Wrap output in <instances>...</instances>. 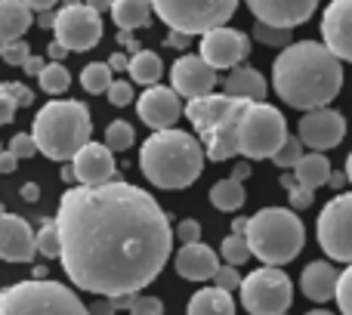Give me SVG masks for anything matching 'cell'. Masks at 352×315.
I'll return each instance as SVG.
<instances>
[{
  "label": "cell",
  "mask_w": 352,
  "mask_h": 315,
  "mask_svg": "<svg viewBox=\"0 0 352 315\" xmlns=\"http://www.w3.org/2000/svg\"><path fill=\"white\" fill-rule=\"evenodd\" d=\"M244 198H248V192H244V186H241V182H235V180H219L217 186L210 188V204L217 207L219 213L241 210Z\"/></svg>",
  "instance_id": "obj_29"
},
{
  "label": "cell",
  "mask_w": 352,
  "mask_h": 315,
  "mask_svg": "<svg viewBox=\"0 0 352 315\" xmlns=\"http://www.w3.org/2000/svg\"><path fill=\"white\" fill-rule=\"evenodd\" d=\"M254 41L266 43V47H287L291 43V28H275V25L254 22Z\"/></svg>",
  "instance_id": "obj_34"
},
{
  "label": "cell",
  "mask_w": 352,
  "mask_h": 315,
  "mask_svg": "<svg viewBox=\"0 0 352 315\" xmlns=\"http://www.w3.org/2000/svg\"><path fill=\"white\" fill-rule=\"evenodd\" d=\"M281 186H285V188H287V192H291V188H294V186H297V180H294V176H291V173H287V176H281Z\"/></svg>",
  "instance_id": "obj_60"
},
{
  "label": "cell",
  "mask_w": 352,
  "mask_h": 315,
  "mask_svg": "<svg viewBox=\"0 0 352 315\" xmlns=\"http://www.w3.org/2000/svg\"><path fill=\"white\" fill-rule=\"evenodd\" d=\"M287 136V121L275 105L269 102H241L238 111V155L250 158V161H263L272 158L275 149L285 142Z\"/></svg>",
  "instance_id": "obj_7"
},
{
  "label": "cell",
  "mask_w": 352,
  "mask_h": 315,
  "mask_svg": "<svg viewBox=\"0 0 352 315\" xmlns=\"http://www.w3.org/2000/svg\"><path fill=\"white\" fill-rule=\"evenodd\" d=\"M127 72H130L133 84L152 87V84H158L161 74H164V62H161V56L152 53V50H140L133 59H127Z\"/></svg>",
  "instance_id": "obj_28"
},
{
  "label": "cell",
  "mask_w": 352,
  "mask_h": 315,
  "mask_svg": "<svg viewBox=\"0 0 352 315\" xmlns=\"http://www.w3.org/2000/svg\"><path fill=\"white\" fill-rule=\"evenodd\" d=\"M136 142V130L130 121H111L109 127H105V142L102 146L109 149V152H127L130 146Z\"/></svg>",
  "instance_id": "obj_31"
},
{
  "label": "cell",
  "mask_w": 352,
  "mask_h": 315,
  "mask_svg": "<svg viewBox=\"0 0 352 315\" xmlns=\"http://www.w3.org/2000/svg\"><path fill=\"white\" fill-rule=\"evenodd\" d=\"M213 281H217L213 287H219V291H229V294H232L238 285H241V275H238L235 266H217V272H213Z\"/></svg>",
  "instance_id": "obj_41"
},
{
  "label": "cell",
  "mask_w": 352,
  "mask_h": 315,
  "mask_svg": "<svg viewBox=\"0 0 352 315\" xmlns=\"http://www.w3.org/2000/svg\"><path fill=\"white\" fill-rule=\"evenodd\" d=\"M188 41H192V37L179 34V31H170V34H167V47H173V50H186Z\"/></svg>",
  "instance_id": "obj_48"
},
{
  "label": "cell",
  "mask_w": 352,
  "mask_h": 315,
  "mask_svg": "<svg viewBox=\"0 0 352 315\" xmlns=\"http://www.w3.org/2000/svg\"><path fill=\"white\" fill-rule=\"evenodd\" d=\"M130 315H164V303L158 297H140L136 294L130 303Z\"/></svg>",
  "instance_id": "obj_42"
},
{
  "label": "cell",
  "mask_w": 352,
  "mask_h": 315,
  "mask_svg": "<svg viewBox=\"0 0 352 315\" xmlns=\"http://www.w3.org/2000/svg\"><path fill=\"white\" fill-rule=\"evenodd\" d=\"M155 16L179 34H204L219 28L238 10V0H148Z\"/></svg>",
  "instance_id": "obj_8"
},
{
  "label": "cell",
  "mask_w": 352,
  "mask_h": 315,
  "mask_svg": "<svg viewBox=\"0 0 352 315\" xmlns=\"http://www.w3.org/2000/svg\"><path fill=\"white\" fill-rule=\"evenodd\" d=\"M248 173H250V167H248V164H238V167H235V173H232V176H229V180L241 182V180H248Z\"/></svg>",
  "instance_id": "obj_58"
},
{
  "label": "cell",
  "mask_w": 352,
  "mask_h": 315,
  "mask_svg": "<svg viewBox=\"0 0 352 315\" xmlns=\"http://www.w3.org/2000/svg\"><path fill=\"white\" fill-rule=\"evenodd\" d=\"M188 315H235V300L229 291L219 287H201L188 300Z\"/></svg>",
  "instance_id": "obj_26"
},
{
  "label": "cell",
  "mask_w": 352,
  "mask_h": 315,
  "mask_svg": "<svg viewBox=\"0 0 352 315\" xmlns=\"http://www.w3.org/2000/svg\"><path fill=\"white\" fill-rule=\"evenodd\" d=\"M111 19L121 31L146 28L152 22V3L148 0H111Z\"/></svg>",
  "instance_id": "obj_25"
},
{
  "label": "cell",
  "mask_w": 352,
  "mask_h": 315,
  "mask_svg": "<svg viewBox=\"0 0 352 315\" xmlns=\"http://www.w3.org/2000/svg\"><path fill=\"white\" fill-rule=\"evenodd\" d=\"M111 80L115 78H111V68L105 65V62H90V65L80 72V84H84V90L93 93V96H99V93L109 90Z\"/></svg>",
  "instance_id": "obj_32"
},
{
  "label": "cell",
  "mask_w": 352,
  "mask_h": 315,
  "mask_svg": "<svg viewBox=\"0 0 352 315\" xmlns=\"http://www.w3.org/2000/svg\"><path fill=\"white\" fill-rule=\"evenodd\" d=\"M328 186L340 192V188L346 186V173H334V170H331V176H328Z\"/></svg>",
  "instance_id": "obj_54"
},
{
  "label": "cell",
  "mask_w": 352,
  "mask_h": 315,
  "mask_svg": "<svg viewBox=\"0 0 352 315\" xmlns=\"http://www.w3.org/2000/svg\"><path fill=\"white\" fill-rule=\"evenodd\" d=\"M19 167V161L10 152H0V173H12Z\"/></svg>",
  "instance_id": "obj_50"
},
{
  "label": "cell",
  "mask_w": 352,
  "mask_h": 315,
  "mask_svg": "<svg viewBox=\"0 0 352 315\" xmlns=\"http://www.w3.org/2000/svg\"><path fill=\"white\" fill-rule=\"evenodd\" d=\"M10 155L16 158V161H25V158H34L37 155V146L34 140H31V133H16L10 142Z\"/></svg>",
  "instance_id": "obj_39"
},
{
  "label": "cell",
  "mask_w": 352,
  "mask_h": 315,
  "mask_svg": "<svg viewBox=\"0 0 352 315\" xmlns=\"http://www.w3.org/2000/svg\"><path fill=\"white\" fill-rule=\"evenodd\" d=\"M62 180H65V182H74V173H72V167H65V170H62Z\"/></svg>",
  "instance_id": "obj_61"
},
{
  "label": "cell",
  "mask_w": 352,
  "mask_h": 315,
  "mask_svg": "<svg viewBox=\"0 0 352 315\" xmlns=\"http://www.w3.org/2000/svg\"><path fill=\"white\" fill-rule=\"evenodd\" d=\"M6 87H10V93H12V99H16V105H19V109H25V105H31V102H34V93H31L25 84H16V80H10V84H6Z\"/></svg>",
  "instance_id": "obj_46"
},
{
  "label": "cell",
  "mask_w": 352,
  "mask_h": 315,
  "mask_svg": "<svg viewBox=\"0 0 352 315\" xmlns=\"http://www.w3.org/2000/svg\"><path fill=\"white\" fill-rule=\"evenodd\" d=\"M53 34L56 43L68 53H87L102 41V16L84 3L62 6L53 19Z\"/></svg>",
  "instance_id": "obj_10"
},
{
  "label": "cell",
  "mask_w": 352,
  "mask_h": 315,
  "mask_svg": "<svg viewBox=\"0 0 352 315\" xmlns=\"http://www.w3.org/2000/svg\"><path fill=\"white\" fill-rule=\"evenodd\" d=\"M34 232L16 213H0V260L6 263H31L34 257Z\"/></svg>",
  "instance_id": "obj_19"
},
{
  "label": "cell",
  "mask_w": 352,
  "mask_h": 315,
  "mask_svg": "<svg viewBox=\"0 0 352 315\" xmlns=\"http://www.w3.org/2000/svg\"><path fill=\"white\" fill-rule=\"evenodd\" d=\"M0 315H87V303L59 281L28 279L0 291Z\"/></svg>",
  "instance_id": "obj_6"
},
{
  "label": "cell",
  "mask_w": 352,
  "mask_h": 315,
  "mask_svg": "<svg viewBox=\"0 0 352 315\" xmlns=\"http://www.w3.org/2000/svg\"><path fill=\"white\" fill-rule=\"evenodd\" d=\"M22 3L28 6V10H37V12H41V10H53L59 0H22Z\"/></svg>",
  "instance_id": "obj_52"
},
{
  "label": "cell",
  "mask_w": 352,
  "mask_h": 315,
  "mask_svg": "<svg viewBox=\"0 0 352 315\" xmlns=\"http://www.w3.org/2000/svg\"><path fill=\"white\" fill-rule=\"evenodd\" d=\"M219 266V257L213 254L207 244L192 241V244H182L179 254H176V272L188 281H207L213 279Z\"/></svg>",
  "instance_id": "obj_21"
},
{
  "label": "cell",
  "mask_w": 352,
  "mask_h": 315,
  "mask_svg": "<svg viewBox=\"0 0 352 315\" xmlns=\"http://www.w3.org/2000/svg\"><path fill=\"white\" fill-rule=\"evenodd\" d=\"M201 59L213 68V72H229V68L241 65L250 56V34L238 28H229V25H219V28H210L201 34Z\"/></svg>",
  "instance_id": "obj_12"
},
{
  "label": "cell",
  "mask_w": 352,
  "mask_h": 315,
  "mask_svg": "<svg viewBox=\"0 0 352 315\" xmlns=\"http://www.w3.org/2000/svg\"><path fill=\"white\" fill-rule=\"evenodd\" d=\"M223 96L229 99H244V102H266L269 84L256 68L250 65H235L229 68V78L223 80Z\"/></svg>",
  "instance_id": "obj_22"
},
{
  "label": "cell",
  "mask_w": 352,
  "mask_h": 315,
  "mask_svg": "<svg viewBox=\"0 0 352 315\" xmlns=\"http://www.w3.org/2000/svg\"><path fill=\"white\" fill-rule=\"evenodd\" d=\"M272 87L291 109H324L343 87V62L328 53L324 43H287L272 62Z\"/></svg>",
  "instance_id": "obj_2"
},
{
  "label": "cell",
  "mask_w": 352,
  "mask_h": 315,
  "mask_svg": "<svg viewBox=\"0 0 352 315\" xmlns=\"http://www.w3.org/2000/svg\"><path fill=\"white\" fill-rule=\"evenodd\" d=\"M328 176H331V161L322 152H309L294 164V180H297V186L312 188V192H316L318 186H324Z\"/></svg>",
  "instance_id": "obj_27"
},
{
  "label": "cell",
  "mask_w": 352,
  "mask_h": 315,
  "mask_svg": "<svg viewBox=\"0 0 352 315\" xmlns=\"http://www.w3.org/2000/svg\"><path fill=\"white\" fill-rule=\"evenodd\" d=\"M176 235H179V241H182V244L198 241V238H201V226H198V219H182V223L176 226Z\"/></svg>",
  "instance_id": "obj_45"
},
{
  "label": "cell",
  "mask_w": 352,
  "mask_h": 315,
  "mask_svg": "<svg viewBox=\"0 0 352 315\" xmlns=\"http://www.w3.org/2000/svg\"><path fill=\"white\" fill-rule=\"evenodd\" d=\"M241 306L250 315H285L291 309L294 285L278 266H263L241 279Z\"/></svg>",
  "instance_id": "obj_9"
},
{
  "label": "cell",
  "mask_w": 352,
  "mask_h": 315,
  "mask_svg": "<svg viewBox=\"0 0 352 315\" xmlns=\"http://www.w3.org/2000/svg\"><path fill=\"white\" fill-rule=\"evenodd\" d=\"M217 72L207 65L201 56H182V59L173 62L170 68V90L179 99H198L213 93L217 87Z\"/></svg>",
  "instance_id": "obj_14"
},
{
  "label": "cell",
  "mask_w": 352,
  "mask_h": 315,
  "mask_svg": "<svg viewBox=\"0 0 352 315\" xmlns=\"http://www.w3.org/2000/svg\"><path fill=\"white\" fill-rule=\"evenodd\" d=\"M87 315H118V309L111 306V300L105 297V300H99V303H90V306H87Z\"/></svg>",
  "instance_id": "obj_47"
},
{
  "label": "cell",
  "mask_w": 352,
  "mask_h": 315,
  "mask_svg": "<svg viewBox=\"0 0 352 315\" xmlns=\"http://www.w3.org/2000/svg\"><path fill=\"white\" fill-rule=\"evenodd\" d=\"M346 136V118L334 109H312L300 118V142L312 149V152H328L337 149Z\"/></svg>",
  "instance_id": "obj_13"
},
{
  "label": "cell",
  "mask_w": 352,
  "mask_h": 315,
  "mask_svg": "<svg viewBox=\"0 0 352 315\" xmlns=\"http://www.w3.org/2000/svg\"><path fill=\"white\" fill-rule=\"evenodd\" d=\"M136 111H140L142 124H148L152 130H167V127H173V124L179 121L182 102H179V96H176L170 87L152 84V87H146V93L140 96Z\"/></svg>",
  "instance_id": "obj_16"
},
{
  "label": "cell",
  "mask_w": 352,
  "mask_h": 315,
  "mask_svg": "<svg viewBox=\"0 0 352 315\" xmlns=\"http://www.w3.org/2000/svg\"><path fill=\"white\" fill-rule=\"evenodd\" d=\"M72 3H80V0H65V6H72Z\"/></svg>",
  "instance_id": "obj_63"
},
{
  "label": "cell",
  "mask_w": 352,
  "mask_h": 315,
  "mask_svg": "<svg viewBox=\"0 0 352 315\" xmlns=\"http://www.w3.org/2000/svg\"><path fill=\"white\" fill-rule=\"evenodd\" d=\"M43 65H47V62H43L41 56H28V59L22 62V68H25V72H28V74H34V78H37V74H41V68H43Z\"/></svg>",
  "instance_id": "obj_49"
},
{
  "label": "cell",
  "mask_w": 352,
  "mask_h": 315,
  "mask_svg": "<svg viewBox=\"0 0 352 315\" xmlns=\"http://www.w3.org/2000/svg\"><path fill=\"white\" fill-rule=\"evenodd\" d=\"M349 213H352V195L340 192L334 201L324 204L318 213V244L331 260L349 266L352 263V232H349Z\"/></svg>",
  "instance_id": "obj_11"
},
{
  "label": "cell",
  "mask_w": 352,
  "mask_h": 315,
  "mask_svg": "<svg viewBox=\"0 0 352 315\" xmlns=\"http://www.w3.org/2000/svg\"><path fill=\"white\" fill-rule=\"evenodd\" d=\"M84 6H90L93 12H99V16H102V12L111 6V0H84Z\"/></svg>",
  "instance_id": "obj_55"
},
{
  "label": "cell",
  "mask_w": 352,
  "mask_h": 315,
  "mask_svg": "<svg viewBox=\"0 0 352 315\" xmlns=\"http://www.w3.org/2000/svg\"><path fill=\"white\" fill-rule=\"evenodd\" d=\"M16 99H12V93H10V87L6 84H0V124H10L12 118H16Z\"/></svg>",
  "instance_id": "obj_43"
},
{
  "label": "cell",
  "mask_w": 352,
  "mask_h": 315,
  "mask_svg": "<svg viewBox=\"0 0 352 315\" xmlns=\"http://www.w3.org/2000/svg\"><path fill=\"white\" fill-rule=\"evenodd\" d=\"M244 223H248V217H238L235 223H232V232H238V235H241V232H244Z\"/></svg>",
  "instance_id": "obj_59"
},
{
  "label": "cell",
  "mask_w": 352,
  "mask_h": 315,
  "mask_svg": "<svg viewBox=\"0 0 352 315\" xmlns=\"http://www.w3.org/2000/svg\"><path fill=\"white\" fill-rule=\"evenodd\" d=\"M37 80H41V90L47 93V96H62V93L72 87V72H68L62 62H47V65L41 68V74H37Z\"/></svg>",
  "instance_id": "obj_30"
},
{
  "label": "cell",
  "mask_w": 352,
  "mask_h": 315,
  "mask_svg": "<svg viewBox=\"0 0 352 315\" xmlns=\"http://www.w3.org/2000/svg\"><path fill=\"white\" fill-rule=\"evenodd\" d=\"M72 173L80 186H99L115 180V152H109L102 142H87L72 158Z\"/></svg>",
  "instance_id": "obj_18"
},
{
  "label": "cell",
  "mask_w": 352,
  "mask_h": 315,
  "mask_svg": "<svg viewBox=\"0 0 352 315\" xmlns=\"http://www.w3.org/2000/svg\"><path fill=\"white\" fill-rule=\"evenodd\" d=\"M352 0H334L328 3L322 16V37H324V50L334 53L340 62L352 59Z\"/></svg>",
  "instance_id": "obj_17"
},
{
  "label": "cell",
  "mask_w": 352,
  "mask_h": 315,
  "mask_svg": "<svg viewBox=\"0 0 352 315\" xmlns=\"http://www.w3.org/2000/svg\"><path fill=\"white\" fill-rule=\"evenodd\" d=\"M244 241L248 250L266 266H285L303 250L306 229L303 219L291 207H263L244 223Z\"/></svg>",
  "instance_id": "obj_5"
},
{
  "label": "cell",
  "mask_w": 352,
  "mask_h": 315,
  "mask_svg": "<svg viewBox=\"0 0 352 315\" xmlns=\"http://www.w3.org/2000/svg\"><path fill=\"white\" fill-rule=\"evenodd\" d=\"M105 65H109L111 72H127V56H124V53H115L109 62H105Z\"/></svg>",
  "instance_id": "obj_51"
},
{
  "label": "cell",
  "mask_w": 352,
  "mask_h": 315,
  "mask_svg": "<svg viewBox=\"0 0 352 315\" xmlns=\"http://www.w3.org/2000/svg\"><path fill=\"white\" fill-rule=\"evenodd\" d=\"M0 152H3V146H0Z\"/></svg>",
  "instance_id": "obj_64"
},
{
  "label": "cell",
  "mask_w": 352,
  "mask_h": 315,
  "mask_svg": "<svg viewBox=\"0 0 352 315\" xmlns=\"http://www.w3.org/2000/svg\"><path fill=\"white\" fill-rule=\"evenodd\" d=\"M140 167L158 188H188L204 170V149L198 136L176 127L155 130L140 149Z\"/></svg>",
  "instance_id": "obj_3"
},
{
  "label": "cell",
  "mask_w": 352,
  "mask_h": 315,
  "mask_svg": "<svg viewBox=\"0 0 352 315\" xmlns=\"http://www.w3.org/2000/svg\"><path fill=\"white\" fill-rule=\"evenodd\" d=\"M34 250H41V254L50 257V260H56V257H59V235H56V223H53V219H47V223L41 226V232L34 235Z\"/></svg>",
  "instance_id": "obj_35"
},
{
  "label": "cell",
  "mask_w": 352,
  "mask_h": 315,
  "mask_svg": "<svg viewBox=\"0 0 352 315\" xmlns=\"http://www.w3.org/2000/svg\"><path fill=\"white\" fill-rule=\"evenodd\" d=\"M306 315H334V312H328V309H312V312H306Z\"/></svg>",
  "instance_id": "obj_62"
},
{
  "label": "cell",
  "mask_w": 352,
  "mask_h": 315,
  "mask_svg": "<svg viewBox=\"0 0 352 315\" xmlns=\"http://www.w3.org/2000/svg\"><path fill=\"white\" fill-rule=\"evenodd\" d=\"M334 300H337V306H340L343 315H352V266H346L340 275H337Z\"/></svg>",
  "instance_id": "obj_37"
},
{
  "label": "cell",
  "mask_w": 352,
  "mask_h": 315,
  "mask_svg": "<svg viewBox=\"0 0 352 315\" xmlns=\"http://www.w3.org/2000/svg\"><path fill=\"white\" fill-rule=\"evenodd\" d=\"M300 158H303V142H300L297 136H285V142L275 149V155L269 158V161H275L278 167H294Z\"/></svg>",
  "instance_id": "obj_36"
},
{
  "label": "cell",
  "mask_w": 352,
  "mask_h": 315,
  "mask_svg": "<svg viewBox=\"0 0 352 315\" xmlns=\"http://www.w3.org/2000/svg\"><path fill=\"white\" fill-rule=\"evenodd\" d=\"M287 195H291V210H306V207H312V201H316V192L303 188V186H294Z\"/></svg>",
  "instance_id": "obj_44"
},
{
  "label": "cell",
  "mask_w": 352,
  "mask_h": 315,
  "mask_svg": "<svg viewBox=\"0 0 352 315\" xmlns=\"http://www.w3.org/2000/svg\"><path fill=\"white\" fill-rule=\"evenodd\" d=\"M337 275L340 272H337L328 260H316L303 269V275H300V287H303V294L312 300V303H328V300H334Z\"/></svg>",
  "instance_id": "obj_23"
},
{
  "label": "cell",
  "mask_w": 352,
  "mask_h": 315,
  "mask_svg": "<svg viewBox=\"0 0 352 315\" xmlns=\"http://www.w3.org/2000/svg\"><path fill=\"white\" fill-rule=\"evenodd\" d=\"M235 109V99L229 96H217V93H207V96H198V99H188V105H182V115L192 121L195 133L201 140L213 133L219 124L226 121V115Z\"/></svg>",
  "instance_id": "obj_20"
},
{
  "label": "cell",
  "mask_w": 352,
  "mask_h": 315,
  "mask_svg": "<svg viewBox=\"0 0 352 315\" xmlns=\"http://www.w3.org/2000/svg\"><path fill=\"white\" fill-rule=\"evenodd\" d=\"M65 53H68V50H62L59 47V43H50V47H47V56H50V59H53V62H59V59H65Z\"/></svg>",
  "instance_id": "obj_56"
},
{
  "label": "cell",
  "mask_w": 352,
  "mask_h": 315,
  "mask_svg": "<svg viewBox=\"0 0 352 315\" xmlns=\"http://www.w3.org/2000/svg\"><path fill=\"white\" fill-rule=\"evenodd\" d=\"M105 96H109L111 105L124 109V105L133 102V84H130V80H111L109 90H105Z\"/></svg>",
  "instance_id": "obj_38"
},
{
  "label": "cell",
  "mask_w": 352,
  "mask_h": 315,
  "mask_svg": "<svg viewBox=\"0 0 352 315\" xmlns=\"http://www.w3.org/2000/svg\"><path fill=\"white\" fill-rule=\"evenodd\" d=\"M256 22L275 25V28H297L309 22L318 10V0H248Z\"/></svg>",
  "instance_id": "obj_15"
},
{
  "label": "cell",
  "mask_w": 352,
  "mask_h": 315,
  "mask_svg": "<svg viewBox=\"0 0 352 315\" xmlns=\"http://www.w3.org/2000/svg\"><path fill=\"white\" fill-rule=\"evenodd\" d=\"M22 198L25 201H37V198H41V188H37L34 182H25V186H22Z\"/></svg>",
  "instance_id": "obj_53"
},
{
  "label": "cell",
  "mask_w": 352,
  "mask_h": 315,
  "mask_svg": "<svg viewBox=\"0 0 352 315\" xmlns=\"http://www.w3.org/2000/svg\"><path fill=\"white\" fill-rule=\"evenodd\" d=\"M53 19H56L53 10H41V16H37V25H43V28H53Z\"/></svg>",
  "instance_id": "obj_57"
},
{
  "label": "cell",
  "mask_w": 352,
  "mask_h": 315,
  "mask_svg": "<svg viewBox=\"0 0 352 315\" xmlns=\"http://www.w3.org/2000/svg\"><path fill=\"white\" fill-rule=\"evenodd\" d=\"M59 263L87 294H140L167 266L173 229L146 188L124 180L74 186L56 210Z\"/></svg>",
  "instance_id": "obj_1"
},
{
  "label": "cell",
  "mask_w": 352,
  "mask_h": 315,
  "mask_svg": "<svg viewBox=\"0 0 352 315\" xmlns=\"http://www.w3.org/2000/svg\"><path fill=\"white\" fill-rule=\"evenodd\" d=\"M28 56H31V50L25 41H10L3 50H0V59H3L6 65H22Z\"/></svg>",
  "instance_id": "obj_40"
},
{
  "label": "cell",
  "mask_w": 352,
  "mask_h": 315,
  "mask_svg": "<svg viewBox=\"0 0 352 315\" xmlns=\"http://www.w3.org/2000/svg\"><path fill=\"white\" fill-rule=\"evenodd\" d=\"M93 118L90 109L78 99H53L47 102L34 118V140L37 152L47 155L50 161H72L80 146L90 142Z\"/></svg>",
  "instance_id": "obj_4"
},
{
  "label": "cell",
  "mask_w": 352,
  "mask_h": 315,
  "mask_svg": "<svg viewBox=\"0 0 352 315\" xmlns=\"http://www.w3.org/2000/svg\"><path fill=\"white\" fill-rule=\"evenodd\" d=\"M31 28V10L22 0H0V50L10 41H22Z\"/></svg>",
  "instance_id": "obj_24"
},
{
  "label": "cell",
  "mask_w": 352,
  "mask_h": 315,
  "mask_svg": "<svg viewBox=\"0 0 352 315\" xmlns=\"http://www.w3.org/2000/svg\"><path fill=\"white\" fill-rule=\"evenodd\" d=\"M219 254H223L226 266H241V263H248V260H250L248 241H244V235H238V232H232V235L226 238L223 248H219Z\"/></svg>",
  "instance_id": "obj_33"
}]
</instances>
